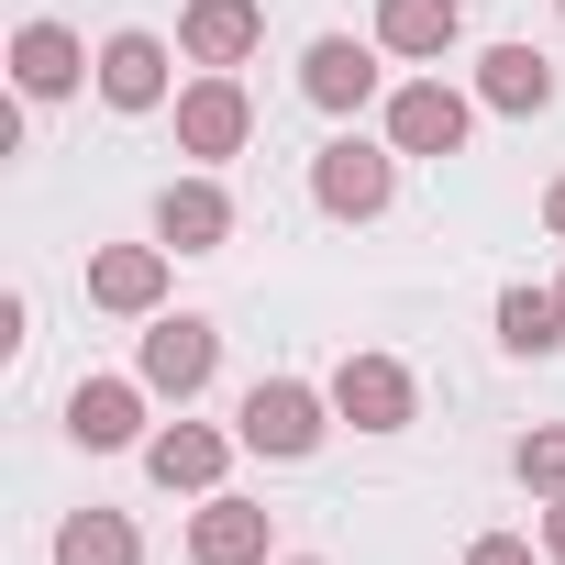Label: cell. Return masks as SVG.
<instances>
[{"label":"cell","instance_id":"obj_11","mask_svg":"<svg viewBox=\"0 0 565 565\" xmlns=\"http://www.w3.org/2000/svg\"><path fill=\"white\" fill-rule=\"evenodd\" d=\"M300 89H311V111H366V100H377V45L322 34V45L300 56Z\"/></svg>","mask_w":565,"mask_h":565},{"label":"cell","instance_id":"obj_19","mask_svg":"<svg viewBox=\"0 0 565 565\" xmlns=\"http://www.w3.org/2000/svg\"><path fill=\"white\" fill-rule=\"evenodd\" d=\"M499 344L510 355H554L565 344V289H499Z\"/></svg>","mask_w":565,"mask_h":565},{"label":"cell","instance_id":"obj_9","mask_svg":"<svg viewBox=\"0 0 565 565\" xmlns=\"http://www.w3.org/2000/svg\"><path fill=\"white\" fill-rule=\"evenodd\" d=\"M266 543H277V521L255 510V499H200V521H189V565H266Z\"/></svg>","mask_w":565,"mask_h":565},{"label":"cell","instance_id":"obj_6","mask_svg":"<svg viewBox=\"0 0 565 565\" xmlns=\"http://www.w3.org/2000/svg\"><path fill=\"white\" fill-rule=\"evenodd\" d=\"M466 89H444V78H411V89H388V145L399 156H455L466 145Z\"/></svg>","mask_w":565,"mask_h":565},{"label":"cell","instance_id":"obj_5","mask_svg":"<svg viewBox=\"0 0 565 565\" xmlns=\"http://www.w3.org/2000/svg\"><path fill=\"white\" fill-rule=\"evenodd\" d=\"M211 366H222V333H211L200 311L145 322V388H156V399H200V388H211Z\"/></svg>","mask_w":565,"mask_h":565},{"label":"cell","instance_id":"obj_3","mask_svg":"<svg viewBox=\"0 0 565 565\" xmlns=\"http://www.w3.org/2000/svg\"><path fill=\"white\" fill-rule=\"evenodd\" d=\"M244 134H255V100H244V78H233V67H200V78L178 89V156L222 167V156H244Z\"/></svg>","mask_w":565,"mask_h":565},{"label":"cell","instance_id":"obj_8","mask_svg":"<svg viewBox=\"0 0 565 565\" xmlns=\"http://www.w3.org/2000/svg\"><path fill=\"white\" fill-rule=\"evenodd\" d=\"M266 45V12H255V0H189V12H178V56L189 67H244Z\"/></svg>","mask_w":565,"mask_h":565},{"label":"cell","instance_id":"obj_16","mask_svg":"<svg viewBox=\"0 0 565 565\" xmlns=\"http://www.w3.org/2000/svg\"><path fill=\"white\" fill-rule=\"evenodd\" d=\"M477 100H488V111H554V56L488 45V56H477Z\"/></svg>","mask_w":565,"mask_h":565},{"label":"cell","instance_id":"obj_20","mask_svg":"<svg viewBox=\"0 0 565 565\" xmlns=\"http://www.w3.org/2000/svg\"><path fill=\"white\" fill-rule=\"evenodd\" d=\"M521 488H543V499H565V422H543V433H521Z\"/></svg>","mask_w":565,"mask_h":565},{"label":"cell","instance_id":"obj_2","mask_svg":"<svg viewBox=\"0 0 565 565\" xmlns=\"http://www.w3.org/2000/svg\"><path fill=\"white\" fill-rule=\"evenodd\" d=\"M311 200H322L333 222H377V211L399 200V145H366V134H333V145L311 156Z\"/></svg>","mask_w":565,"mask_h":565},{"label":"cell","instance_id":"obj_14","mask_svg":"<svg viewBox=\"0 0 565 565\" xmlns=\"http://www.w3.org/2000/svg\"><path fill=\"white\" fill-rule=\"evenodd\" d=\"M100 100L111 111H156L167 100V34H111L100 45Z\"/></svg>","mask_w":565,"mask_h":565},{"label":"cell","instance_id":"obj_12","mask_svg":"<svg viewBox=\"0 0 565 565\" xmlns=\"http://www.w3.org/2000/svg\"><path fill=\"white\" fill-rule=\"evenodd\" d=\"M145 399H156L145 377H89V388L67 399V433H78L89 455H122V444L145 433Z\"/></svg>","mask_w":565,"mask_h":565},{"label":"cell","instance_id":"obj_23","mask_svg":"<svg viewBox=\"0 0 565 565\" xmlns=\"http://www.w3.org/2000/svg\"><path fill=\"white\" fill-rule=\"evenodd\" d=\"M543 222H554V233H565V178H554V189H543Z\"/></svg>","mask_w":565,"mask_h":565},{"label":"cell","instance_id":"obj_10","mask_svg":"<svg viewBox=\"0 0 565 565\" xmlns=\"http://www.w3.org/2000/svg\"><path fill=\"white\" fill-rule=\"evenodd\" d=\"M89 300L122 311V322H156V300H167V244H111V255H89Z\"/></svg>","mask_w":565,"mask_h":565},{"label":"cell","instance_id":"obj_17","mask_svg":"<svg viewBox=\"0 0 565 565\" xmlns=\"http://www.w3.org/2000/svg\"><path fill=\"white\" fill-rule=\"evenodd\" d=\"M377 45L388 56H455L466 12H455V0H377Z\"/></svg>","mask_w":565,"mask_h":565},{"label":"cell","instance_id":"obj_21","mask_svg":"<svg viewBox=\"0 0 565 565\" xmlns=\"http://www.w3.org/2000/svg\"><path fill=\"white\" fill-rule=\"evenodd\" d=\"M466 565H532V543H521V532H477V543H466Z\"/></svg>","mask_w":565,"mask_h":565},{"label":"cell","instance_id":"obj_22","mask_svg":"<svg viewBox=\"0 0 565 565\" xmlns=\"http://www.w3.org/2000/svg\"><path fill=\"white\" fill-rule=\"evenodd\" d=\"M543 554H554V565H565V499H554V510H543Z\"/></svg>","mask_w":565,"mask_h":565},{"label":"cell","instance_id":"obj_15","mask_svg":"<svg viewBox=\"0 0 565 565\" xmlns=\"http://www.w3.org/2000/svg\"><path fill=\"white\" fill-rule=\"evenodd\" d=\"M78 67H89V56H78L67 23H23V34H12V78H23V100H67Z\"/></svg>","mask_w":565,"mask_h":565},{"label":"cell","instance_id":"obj_4","mask_svg":"<svg viewBox=\"0 0 565 565\" xmlns=\"http://www.w3.org/2000/svg\"><path fill=\"white\" fill-rule=\"evenodd\" d=\"M333 411H344L355 433H411L422 388H411V366H399V355H344V366H333Z\"/></svg>","mask_w":565,"mask_h":565},{"label":"cell","instance_id":"obj_1","mask_svg":"<svg viewBox=\"0 0 565 565\" xmlns=\"http://www.w3.org/2000/svg\"><path fill=\"white\" fill-rule=\"evenodd\" d=\"M322 411H333V388L255 377V388H244V411H233V444H244V455H277V466H300V455L322 444Z\"/></svg>","mask_w":565,"mask_h":565},{"label":"cell","instance_id":"obj_18","mask_svg":"<svg viewBox=\"0 0 565 565\" xmlns=\"http://www.w3.org/2000/svg\"><path fill=\"white\" fill-rule=\"evenodd\" d=\"M56 565H145V543H134L122 510H67L56 521Z\"/></svg>","mask_w":565,"mask_h":565},{"label":"cell","instance_id":"obj_24","mask_svg":"<svg viewBox=\"0 0 565 565\" xmlns=\"http://www.w3.org/2000/svg\"><path fill=\"white\" fill-rule=\"evenodd\" d=\"M289 565H311V554H289Z\"/></svg>","mask_w":565,"mask_h":565},{"label":"cell","instance_id":"obj_13","mask_svg":"<svg viewBox=\"0 0 565 565\" xmlns=\"http://www.w3.org/2000/svg\"><path fill=\"white\" fill-rule=\"evenodd\" d=\"M222 466H233V444H222L211 422H167V433L145 444V477H156V488H200V499H211Z\"/></svg>","mask_w":565,"mask_h":565},{"label":"cell","instance_id":"obj_7","mask_svg":"<svg viewBox=\"0 0 565 565\" xmlns=\"http://www.w3.org/2000/svg\"><path fill=\"white\" fill-rule=\"evenodd\" d=\"M156 244H167V255H222V244H233L222 178H167V189H156Z\"/></svg>","mask_w":565,"mask_h":565}]
</instances>
